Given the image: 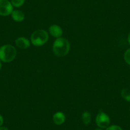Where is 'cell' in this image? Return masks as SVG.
I'll use <instances>...</instances> for the list:
<instances>
[{
  "label": "cell",
  "mask_w": 130,
  "mask_h": 130,
  "mask_svg": "<svg viewBox=\"0 0 130 130\" xmlns=\"http://www.w3.org/2000/svg\"><path fill=\"white\" fill-rule=\"evenodd\" d=\"M124 59L125 62L127 64L130 65V48H128L127 50H126L124 54Z\"/></svg>",
  "instance_id": "13"
},
{
  "label": "cell",
  "mask_w": 130,
  "mask_h": 130,
  "mask_svg": "<svg viewBox=\"0 0 130 130\" xmlns=\"http://www.w3.org/2000/svg\"><path fill=\"white\" fill-rule=\"evenodd\" d=\"M49 34L44 29H37L31 34L30 42L32 45L40 47L45 44L48 40Z\"/></svg>",
  "instance_id": "2"
},
{
  "label": "cell",
  "mask_w": 130,
  "mask_h": 130,
  "mask_svg": "<svg viewBox=\"0 0 130 130\" xmlns=\"http://www.w3.org/2000/svg\"><path fill=\"white\" fill-rule=\"evenodd\" d=\"M3 124V118L1 115H0V126H2Z\"/></svg>",
  "instance_id": "15"
},
{
  "label": "cell",
  "mask_w": 130,
  "mask_h": 130,
  "mask_svg": "<svg viewBox=\"0 0 130 130\" xmlns=\"http://www.w3.org/2000/svg\"><path fill=\"white\" fill-rule=\"evenodd\" d=\"M12 19L17 22H22L25 19V14L23 12L19 10H15L11 13Z\"/></svg>",
  "instance_id": "9"
},
{
  "label": "cell",
  "mask_w": 130,
  "mask_h": 130,
  "mask_svg": "<svg viewBox=\"0 0 130 130\" xmlns=\"http://www.w3.org/2000/svg\"><path fill=\"white\" fill-rule=\"evenodd\" d=\"M0 130H8V129L7 127L5 126H0Z\"/></svg>",
  "instance_id": "16"
},
{
  "label": "cell",
  "mask_w": 130,
  "mask_h": 130,
  "mask_svg": "<svg viewBox=\"0 0 130 130\" xmlns=\"http://www.w3.org/2000/svg\"><path fill=\"white\" fill-rule=\"evenodd\" d=\"M62 33H63L62 29L59 25L52 24L48 27V34L54 38H60L62 36Z\"/></svg>",
  "instance_id": "6"
},
{
  "label": "cell",
  "mask_w": 130,
  "mask_h": 130,
  "mask_svg": "<svg viewBox=\"0 0 130 130\" xmlns=\"http://www.w3.org/2000/svg\"><path fill=\"white\" fill-rule=\"evenodd\" d=\"M2 61L0 60V70L2 69Z\"/></svg>",
  "instance_id": "18"
},
{
  "label": "cell",
  "mask_w": 130,
  "mask_h": 130,
  "mask_svg": "<svg viewBox=\"0 0 130 130\" xmlns=\"http://www.w3.org/2000/svg\"><path fill=\"white\" fill-rule=\"evenodd\" d=\"M13 5L8 0H0V15L8 16L13 12Z\"/></svg>",
  "instance_id": "5"
},
{
  "label": "cell",
  "mask_w": 130,
  "mask_h": 130,
  "mask_svg": "<svg viewBox=\"0 0 130 130\" xmlns=\"http://www.w3.org/2000/svg\"><path fill=\"white\" fill-rule=\"evenodd\" d=\"M70 43L67 39L62 37L56 38L52 45L54 54L59 57H64L70 51Z\"/></svg>",
  "instance_id": "1"
},
{
  "label": "cell",
  "mask_w": 130,
  "mask_h": 130,
  "mask_svg": "<svg viewBox=\"0 0 130 130\" xmlns=\"http://www.w3.org/2000/svg\"><path fill=\"white\" fill-rule=\"evenodd\" d=\"M53 122L57 125H61L65 122L66 116L64 113L61 112H57L55 113L53 116Z\"/></svg>",
  "instance_id": "8"
},
{
  "label": "cell",
  "mask_w": 130,
  "mask_h": 130,
  "mask_svg": "<svg viewBox=\"0 0 130 130\" xmlns=\"http://www.w3.org/2000/svg\"><path fill=\"white\" fill-rule=\"evenodd\" d=\"M96 123L100 128H107L110 123V119L108 114L103 112H100L96 117Z\"/></svg>",
  "instance_id": "4"
},
{
  "label": "cell",
  "mask_w": 130,
  "mask_h": 130,
  "mask_svg": "<svg viewBox=\"0 0 130 130\" xmlns=\"http://www.w3.org/2000/svg\"><path fill=\"white\" fill-rule=\"evenodd\" d=\"M106 130H122V129L117 125H111L106 128Z\"/></svg>",
  "instance_id": "14"
},
{
  "label": "cell",
  "mask_w": 130,
  "mask_h": 130,
  "mask_svg": "<svg viewBox=\"0 0 130 130\" xmlns=\"http://www.w3.org/2000/svg\"><path fill=\"white\" fill-rule=\"evenodd\" d=\"M127 42H128L129 44V45H130V32L129 33L128 36H127Z\"/></svg>",
  "instance_id": "17"
},
{
  "label": "cell",
  "mask_w": 130,
  "mask_h": 130,
  "mask_svg": "<svg viewBox=\"0 0 130 130\" xmlns=\"http://www.w3.org/2000/svg\"><path fill=\"white\" fill-rule=\"evenodd\" d=\"M94 130H103L102 128H97V129H95Z\"/></svg>",
  "instance_id": "19"
},
{
  "label": "cell",
  "mask_w": 130,
  "mask_h": 130,
  "mask_svg": "<svg viewBox=\"0 0 130 130\" xmlns=\"http://www.w3.org/2000/svg\"><path fill=\"white\" fill-rule=\"evenodd\" d=\"M10 2L13 7L15 8H19L24 4L25 0H11Z\"/></svg>",
  "instance_id": "12"
},
{
  "label": "cell",
  "mask_w": 130,
  "mask_h": 130,
  "mask_svg": "<svg viewBox=\"0 0 130 130\" xmlns=\"http://www.w3.org/2000/svg\"><path fill=\"white\" fill-rule=\"evenodd\" d=\"M82 120L86 125L89 124L91 121V114L88 111H85L82 115Z\"/></svg>",
  "instance_id": "10"
},
{
  "label": "cell",
  "mask_w": 130,
  "mask_h": 130,
  "mask_svg": "<svg viewBox=\"0 0 130 130\" xmlns=\"http://www.w3.org/2000/svg\"><path fill=\"white\" fill-rule=\"evenodd\" d=\"M17 50L14 46L7 44L0 47V60L5 62H10L15 59Z\"/></svg>",
  "instance_id": "3"
},
{
  "label": "cell",
  "mask_w": 130,
  "mask_h": 130,
  "mask_svg": "<svg viewBox=\"0 0 130 130\" xmlns=\"http://www.w3.org/2000/svg\"><path fill=\"white\" fill-rule=\"evenodd\" d=\"M15 45L21 49H27L31 45V42L26 37H19L15 40Z\"/></svg>",
  "instance_id": "7"
},
{
  "label": "cell",
  "mask_w": 130,
  "mask_h": 130,
  "mask_svg": "<svg viewBox=\"0 0 130 130\" xmlns=\"http://www.w3.org/2000/svg\"><path fill=\"white\" fill-rule=\"evenodd\" d=\"M121 94L122 98L127 102H130V90L128 89L124 88L121 90Z\"/></svg>",
  "instance_id": "11"
},
{
  "label": "cell",
  "mask_w": 130,
  "mask_h": 130,
  "mask_svg": "<svg viewBox=\"0 0 130 130\" xmlns=\"http://www.w3.org/2000/svg\"><path fill=\"white\" fill-rule=\"evenodd\" d=\"M129 111H130V108H129Z\"/></svg>",
  "instance_id": "20"
}]
</instances>
